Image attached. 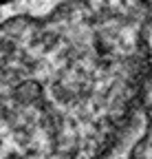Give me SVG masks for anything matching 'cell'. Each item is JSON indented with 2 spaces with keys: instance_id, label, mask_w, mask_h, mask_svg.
Returning <instances> with one entry per match:
<instances>
[{
  "instance_id": "cell-1",
  "label": "cell",
  "mask_w": 152,
  "mask_h": 159,
  "mask_svg": "<svg viewBox=\"0 0 152 159\" xmlns=\"http://www.w3.org/2000/svg\"><path fill=\"white\" fill-rule=\"evenodd\" d=\"M150 47L152 0H60L0 20V159H110Z\"/></svg>"
}]
</instances>
